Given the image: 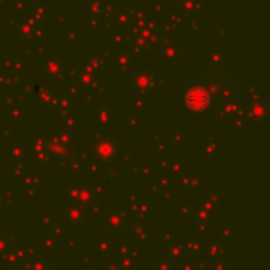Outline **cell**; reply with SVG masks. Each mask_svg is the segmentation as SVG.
<instances>
[{
    "label": "cell",
    "instance_id": "60d3db41",
    "mask_svg": "<svg viewBox=\"0 0 270 270\" xmlns=\"http://www.w3.org/2000/svg\"><path fill=\"white\" fill-rule=\"evenodd\" d=\"M66 163H68V168L72 169V171H74V172H79V171H82V169H84V166H82V160H81V158H74V156H72Z\"/></svg>",
    "mask_w": 270,
    "mask_h": 270
},
{
    "label": "cell",
    "instance_id": "4fadbf2b",
    "mask_svg": "<svg viewBox=\"0 0 270 270\" xmlns=\"http://www.w3.org/2000/svg\"><path fill=\"white\" fill-rule=\"evenodd\" d=\"M95 156H98L100 160H104V162H112L116 160V156L118 155V147L114 141L111 139H100V141L95 144Z\"/></svg>",
    "mask_w": 270,
    "mask_h": 270
},
{
    "label": "cell",
    "instance_id": "52a82bcc",
    "mask_svg": "<svg viewBox=\"0 0 270 270\" xmlns=\"http://www.w3.org/2000/svg\"><path fill=\"white\" fill-rule=\"evenodd\" d=\"M62 218H64L65 223H68L73 228L82 226L87 222V208H84L76 201H72L62 210Z\"/></svg>",
    "mask_w": 270,
    "mask_h": 270
},
{
    "label": "cell",
    "instance_id": "603a6c76",
    "mask_svg": "<svg viewBox=\"0 0 270 270\" xmlns=\"http://www.w3.org/2000/svg\"><path fill=\"white\" fill-rule=\"evenodd\" d=\"M0 259H2V262L5 266H14L18 262H22V246H18L16 245L14 248L10 250V252L5 256L0 258Z\"/></svg>",
    "mask_w": 270,
    "mask_h": 270
},
{
    "label": "cell",
    "instance_id": "ab89813d",
    "mask_svg": "<svg viewBox=\"0 0 270 270\" xmlns=\"http://www.w3.org/2000/svg\"><path fill=\"white\" fill-rule=\"evenodd\" d=\"M185 246V252H190V253H198L199 250H201V242H199L198 238H190L184 244Z\"/></svg>",
    "mask_w": 270,
    "mask_h": 270
},
{
    "label": "cell",
    "instance_id": "5b68a950",
    "mask_svg": "<svg viewBox=\"0 0 270 270\" xmlns=\"http://www.w3.org/2000/svg\"><path fill=\"white\" fill-rule=\"evenodd\" d=\"M270 114V103L267 100H256V102L248 103V106L245 108L244 116L253 124H264L267 122Z\"/></svg>",
    "mask_w": 270,
    "mask_h": 270
},
{
    "label": "cell",
    "instance_id": "ba28073f",
    "mask_svg": "<svg viewBox=\"0 0 270 270\" xmlns=\"http://www.w3.org/2000/svg\"><path fill=\"white\" fill-rule=\"evenodd\" d=\"M126 222H128V215L124 212V210H111L108 212L103 218V226L106 231L109 232H124L126 228Z\"/></svg>",
    "mask_w": 270,
    "mask_h": 270
},
{
    "label": "cell",
    "instance_id": "f35d334b",
    "mask_svg": "<svg viewBox=\"0 0 270 270\" xmlns=\"http://www.w3.org/2000/svg\"><path fill=\"white\" fill-rule=\"evenodd\" d=\"M134 214L138 218H144L150 214V204L148 202H142V201H139L134 207Z\"/></svg>",
    "mask_w": 270,
    "mask_h": 270
},
{
    "label": "cell",
    "instance_id": "be15d7a7",
    "mask_svg": "<svg viewBox=\"0 0 270 270\" xmlns=\"http://www.w3.org/2000/svg\"><path fill=\"white\" fill-rule=\"evenodd\" d=\"M26 270H34V268H26Z\"/></svg>",
    "mask_w": 270,
    "mask_h": 270
},
{
    "label": "cell",
    "instance_id": "ee69618b",
    "mask_svg": "<svg viewBox=\"0 0 270 270\" xmlns=\"http://www.w3.org/2000/svg\"><path fill=\"white\" fill-rule=\"evenodd\" d=\"M231 120H232V126L234 128H240V126H242V124L245 122V116L244 114H237V116L231 117Z\"/></svg>",
    "mask_w": 270,
    "mask_h": 270
},
{
    "label": "cell",
    "instance_id": "f5cc1de1",
    "mask_svg": "<svg viewBox=\"0 0 270 270\" xmlns=\"http://www.w3.org/2000/svg\"><path fill=\"white\" fill-rule=\"evenodd\" d=\"M128 201H130V204H132V207L134 208L136 207V204L139 202V199L134 196V194H130V198H128Z\"/></svg>",
    "mask_w": 270,
    "mask_h": 270
},
{
    "label": "cell",
    "instance_id": "ffe728a7",
    "mask_svg": "<svg viewBox=\"0 0 270 270\" xmlns=\"http://www.w3.org/2000/svg\"><path fill=\"white\" fill-rule=\"evenodd\" d=\"M114 24L118 28H130L133 27V10H122L114 14Z\"/></svg>",
    "mask_w": 270,
    "mask_h": 270
},
{
    "label": "cell",
    "instance_id": "7402d4cb",
    "mask_svg": "<svg viewBox=\"0 0 270 270\" xmlns=\"http://www.w3.org/2000/svg\"><path fill=\"white\" fill-rule=\"evenodd\" d=\"M185 246L184 244H176V242H171L168 246H166V259L169 262H174V261H178L180 258L185 256Z\"/></svg>",
    "mask_w": 270,
    "mask_h": 270
},
{
    "label": "cell",
    "instance_id": "11a10c76",
    "mask_svg": "<svg viewBox=\"0 0 270 270\" xmlns=\"http://www.w3.org/2000/svg\"><path fill=\"white\" fill-rule=\"evenodd\" d=\"M102 171V168H100L98 164H90L88 166V172H100Z\"/></svg>",
    "mask_w": 270,
    "mask_h": 270
},
{
    "label": "cell",
    "instance_id": "681fc988",
    "mask_svg": "<svg viewBox=\"0 0 270 270\" xmlns=\"http://www.w3.org/2000/svg\"><path fill=\"white\" fill-rule=\"evenodd\" d=\"M22 172H24V168L21 166V163H18L16 168H14V171H13V177H14V178H16V177H21Z\"/></svg>",
    "mask_w": 270,
    "mask_h": 270
},
{
    "label": "cell",
    "instance_id": "9a60e30c",
    "mask_svg": "<svg viewBox=\"0 0 270 270\" xmlns=\"http://www.w3.org/2000/svg\"><path fill=\"white\" fill-rule=\"evenodd\" d=\"M114 65L120 73H130L134 66V57L132 51H118L114 54Z\"/></svg>",
    "mask_w": 270,
    "mask_h": 270
},
{
    "label": "cell",
    "instance_id": "2e32d148",
    "mask_svg": "<svg viewBox=\"0 0 270 270\" xmlns=\"http://www.w3.org/2000/svg\"><path fill=\"white\" fill-rule=\"evenodd\" d=\"M201 10H202L201 0H178L177 2V12L180 16L192 18L199 14Z\"/></svg>",
    "mask_w": 270,
    "mask_h": 270
},
{
    "label": "cell",
    "instance_id": "836d02e7",
    "mask_svg": "<svg viewBox=\"0 0 270 270\" xmlns=\"http://www.w3.org/2000/svg\"><path fill=\"white\" fill-rule=\"evenodd\" d=\"M207 58H208V66H218L222 64H226V58L220 49H215V51L210 52Z\"/></svg>",
    "mask_w": 270,
    "mask_h": 270
},
{
    "label": "cell",
    "instance_id": "91938a15",
    "mask_svg": "<svg viewBox=\"0 0 270 270\" xmlns=\"http://www.w3.org/2000/svg\"><path fill=\"white\" fill-rule=\"evenodd\" d=\"M180 214L188 215V214H190V207H188V206H184V208H180Z\"/></svg>",
    "mask_w": 270,
    "mask_h": 270
},
{
    "label": "cell",
    "instance_id": "b9f144b4",
    "mask_svg": "<svg viewBox=\"0 0 270 270\" xmlns=\"http://www.w3.org/2000/svg\"><path fill=\"white\" fill-rule=\"evenodd\" d=\"M12 201V190H6V196L4 193H0V214L5 212Z\"/></svg>",
    "mask_w": 270,
    "mask_h": 270
},
{
    "label": "cell",
    "instance_id": "9c48e42d",
    "mask_svg": "<svg viewBox=\"0 0 270 270\" xmlns=\"http://www.w3.org/2000/svg\"><path fill=\"white\" fill-rule=\"evenodd\" d=\"M155 86H156V79L154 73L148 72V70H141V72H138L132 79V88L139 95L150 92Z\"/></svg>",
    "mask_w": 270,
    "mask_h": 270
},
{
    "label": "cell",
    "instance_id": "8fae6325",
    "mask_svg": "<svg viewBox=\"0 0 270 270\" xmlns=\"http://www.w3.org/2000/svg\"><path fill=\"white\" fill-rule=\"evenodd\" d=\"M46 147L49 152V158L58 160V162H68V160L73 156V148H70V147L64 146L62 142H58L54 136L46 139Z\"/></svg>",
    "mask_w": 270,
    "mask_h": 270
},
{
    "label": "cell",
    "instance_id": "277c9868",
    "mask_svg": "<svg viewBox=\"0 0 270 270\" xmlns=\"http://www.w3.org/2000/svg\"><path fill=\"white\" fill-rule=\"evenodd\" d=\"M215 215H216V207L212 202H208L207 199H202L193 212L196 228L199 229V231H206V229L208 228V224L214 222Z\"/></svg>",
    "mask_w": 270,
    "mask_h": 270
},
{
    "label": "cell",
    "instance_id": "44dd1931",
    "mask_svg": "<svg viewBox=\"0 0 270 270\" xmlns=\"http://www.w3.org/2000/svg\"><path fill=\"white\" fill-rule=\"evenodd\" d=\"M156 34V26L155 22H146L142 27L136 28V36L139 42H152Z\"/></svg>",
    "mask_w": 270,
    "mask_h": 270
},
{
    "label": "cell",
    "instance_id": "8992f818",
    "mask_svg": "<svg viewBox=\"0 0 270 270\" xmlns=\"http://www.w3.org/2000/svg\"><path fill=\"white\" fill-rule=\"evenodd\" d=\"M16 35L19 38H43L44 36V28L34 18H22L16 26Z\"/></svg>",
    "mask_w": 270,
    "mask_h": 270
},
{
    "label": "cell",
    "instance_id": "9f6ffc18",
    "mask_svg": "<svg viewBox=\"0 0 270 270\" xmlns=\"http://www.w3.org/2000/svg\"><path fill=\"white\" fill-rule=\"evenodd\" d=\"M42 222H43L44 224H52V218H51V215H44V216L42 218Z\"/></svg>",
    "mask_w": 270,
    "mask_h": 270
},
{
    "label": "cell",
    "instance_id": "7bdbcfd3",
    "mask_svg": "<svg viewBox=\"0 0 270 270\" xmlns=\"http://www.w3.org/2000/svg\"><path fill=\"white\" fill-rule=\"evenodd\" d=\"M79 184H73V185H70V186H66V190H65V193H66V198H70L72 201H76L78 199V194H79Z\"/></svg>",
    "mask_w": 270,
    "mask_h": 270
},
{
    "label": "cell",
    "instance_id": "74e56055",
    "mask_svg": "<svg viewBox=\"0 0 270 270\" xmlns=\"http://www.w3.org/2000/svg\"><path fill=\"white\" fill-rule=\"evenodd\" d=\"M168 168L171 169L172 174L180 176V174H182V171H184V163H182V160L172 158V160H169V162H168Z\"/></svg>",
    "mask_w": 270,
    "mask_h": 270
},
{
    "label": "cell",
    "instance_id": "bcb514c9",
    "mask_svg": "<svg viewBox=\"0 0 270 270\" xmlns=\"http://www.w3.org/2000/svg\"><path fill=\"white\" fill-rule=\"evenodd\" d=\"M52 236H56L57 238L58 237H62L64 236V228L60 226V224H52V231H51Z\"/></svg>",
    "mask_w": 270,
    "mask_h": 270
},
{
    "label": "cell",
    "instance_id": "f6af8a7d",
    "mask_svg": "<svg viewBox=\"0 0 270 270\" xmlns=\"http://www.w3.org/2000/svg\"><path fill=\"white\" fill-rule=\"evenodd\" d=\"M178 177H180V184L184 186H194L196 180L193 177H188V176H178Z\"/></svg>",
    "mask_w": 270,
    "mask_h": 270
},
{
    "label": "cell",
    "instance_id": "680465c9",
    "mask_svg": "<svg viewBox=\"0 0 270 270\" xmlns=\"http://www.w3.org/2000/svg\"><path fill=\"white\" fill-rule=\"evenodd\" d=\"M163 240H164V242L169 245V244H171L172 242V237H171V234H169V232H166L164 236H163Z\"/></svg>",
    "mask_w": 270,
    "mask_h": 270
},
{
    "label": "cell",
    "instance_id": "ac0fdd59",
    "mask_svg": "<svg viewBox=\"0 0 270 270\" xmlns=\"http://www.w3.org/2000/svg\"><path fill=\"white\" fill-rule=\"evenodd\" d=\"M52 136L57 139L58 142H62L64 146H66V147H70V148H73V146H74V139H76V134H74V130H73V128H66V126L58 128V130H56Z\"/></svg>",
    "mask_w": 270,
    "mask_h": 270
},
{
    "label": "cell",
    "instance_id": "c3c4849f",
    "mask_svg": "<svg viewBox=\"0 0 270 270\" xmlns=\"http://www.w3.org/2000/svg\"><path fill=\"white\" fill-rule=\"evenodd\" d=\"M214 268L215 270H226V262L223 261V259H216V261L214 262Z\"/></svg>",
    "mask_w": 270,
    "mask_h": 270
},
{
    "label": "cell",
    "instance_id": "f546056e",
    "mask_svg": "<svg viewBox=\"0 0 270 270\" xmlns=\"http://www.w3.org/2000/svg\"><path fill=\"white\" fill-rule=\"evenodd\" d=\"M40 182H42V178H40L38 176H35V174H27V176L24 177V188L27 190V193L34 194L35 190L40 186Z\"/></svg>",
    "mask_w": 270,
    "mask_h": 270
},
{
    "label": "cell",
    "instance_id": "8d00e7d4",
    "mask_svg": "<svg viewBox=\"0 0 270 270\" xmlns=\"http://www.w3.org/2000/svg\"><path fill=\"white\" fill-rule=\"evenodd\" d=\"M42 245H44L46 250H49V252H52V250H56L58 246V238L52 234H48L42 238Z\"/></svg>",
    "mask_w": 270,
    "mask_h": 270
},
{
    "label": "cell",
    "instance_id": "94428289",
    "mask_svg": "<svg viewBox=\"0 0 270 270\" xmlns=\"http://www.w3.org/2000/svg\"><path fill=\"white\" fill-rule=\"evenodd\" d=\"M109 268H111V270H122V268H120V266H118L117 262L111 264V266H109Z\"/></svg>",
    "mask_w": 270,
    "mask_h": 270
},
{
    "label": "cell",
    "instance_id": "7dc6e473",
    "mask_svg": "<svg viewBox=\"0 0 270 270\" xmlns=\"http://www.w3.org/2000/svg\"><path fill=\"white\" fill-rule=\"evenodd\" d=\"M156 270H171V262L168 261H160L158 264H156Z\"/></svg>",
    "mask_w": 270,
    "mask_h": 270
},
{
    "label": "cell",
    "instance_id": "d4e9b609",
    "mask_svg": "<svg viewBox=\"0 0 270 270\" xmlns=\"http://www.w3.org/2000/svg\"><path fill=\"white\" fill-rule=\"evenodd\" d=\"M8 155H10V158H12L16 164H18V163H22V162H24V158L27 156L26 146L12 144V146L8 147Z\"/></svg>",
    "mask_w": 270,
    "mask_h": 270
},
{
    "label": "cell",
    "instance_id": "d6986e66",
    "mask_svg": "<svg viewBox=\"0 0 270 270\" xmlns=\"http://www.w3.org/2000/svg\"><path fill=\"white\" fill-rule=\"evenodd\" d=\"M112 118H114L112 111L108 106H100V108L95 109V112H94V120L100 126L111 125L112 124Z\"/></svg>",
    "mask_w": 270,
    "mask_h": 270
},
{
    "label": "cell",
    "instance_id": "3957f363",
    "mask_svg": "<svg viewBox=\"0 0 270 270\" xmlns=\"http://www.w3.org/2000/svg\"><path fill=\"white\" fill-rule=\"evenodd\" d=\"M158 57L166 65H177L184 57V49L174 40H164L158 48Z\"/></svg>",
    "mask_w": 270,
    "mask_h": 270
},
{
    "label": "cell",
    "instance_id": "db71d44e",
    "mask_svg": "<svg viewBox=\"0 0 270 270\" xmlns=\"http://www.w3.org/2000/svg\"><path fill=\"white\" fill-rule=\"evenodd\" d=\"M206 199H207V201H208V202H212L214 206H216V201H218V196H216L215 193H212V194H210L208 198H206Z\"/></svg>",
    "mask_w": 270,
    "mask_h": 270
},
{
    "label": "cell",
    "instance_id": "6125c7cd",
    "mask_svg": "<svg viewBox=\"0 0 270 270\" xmlns=\"http://www.w3.org/2000/svg\"><path fill=\"white\" fill-rule=\"evenodd\" d=\"M86 270H98V268H95V267H88V268H86Z\"/></svg>",
    "mask_w": 270,
    "mask_h": 270
},
{
    "label": "cell",
    "instance_id": "6da1fadb",
    "mask_svg": "<svg viewBox=\"0 0 270 270\" xmlns=\"http://www.w3.org/2000/svg\"><path fill=\"white\" fill-rule=\"evenodd\" d=\"M201 87L210 98V109L215 112L216 109L232 100H242L245 84L236 72L229 70L226 64L218 66H207L204 72L194 74L188 81Z\"/></svg>",
    "mask_w": 270,
    "mask_h": 270
},
{
    "label": "cell",
    "instance_id": "e0dca14e",
    "mask_svg": "<svg viewBox=\"0 0 270 270\" xmlns=\"http://www.w3.org/2000/svg\"><path fill=\"white\" fill-rule=\"evenodd\" d=\"M76 202L81 204L84 208H90L92 206H95L96 204V194L92 190V186H86V185L79 186V194H78Z\"/></svg>",
    "mask_w": 270,
    "mask_h": 270
},
{
    "label": "cell",
    "instance_id": "7a4b0ae2",
    "mask_svg": "<svg viewBox=\"0 0 270 270\" xmlns=\"http://www.w3.org/2000/svg\"><path fill=\"white\" fill-rule=\"evenodd\" d=\"M184 102L188 111H192L194 114H201L207 109H210V98L204 92L201 87L188 84L185 86V92H184Z\"/></svg>",
    "mask_w": 270,
    "mask_h": 270
},
{
    "label": "cell",
    "instance_id": "f1b7e54d",
    "mask_svg": "<svg viewBox=\"0 0 270 270\" xmlns=\"http://www.w3.org/2000/svg\"><path fill=\"white\" fill-rule=\"evenodd\" d=\"M54 108L57 109L58 112H62L64 116L70 114V111H72V100H70L68 94L58 96V100H57V103H56Z\"/></svg>",
    "mask_w": 270,
    "mask_h": 270
},
{
    "label": "cell",
    "instance_id": "cb8c5ba5",
    "mask_svg": "<svg viewBox=\"0 0 270 270\" xmlns=\"http://www.w3.org/2000/svg\"><path fill=\"white\" fill-rule=\"evenodd\" d=\"M103 66H104V62H103L102 58H98L96 56H90V57L86 60V62H84L82 70H86V72H90V73L98 74V73L103 70Z\"/></svg>",
    "mask_w": 270,
    "mask_h": 270
},
{
    "label": "cell",
    "instance_id": "f907efd6",
    "mask_svg": "<svg viewBox=\"0 0 270 270\" xmlns=\"http://www.w3.org/2000/svg\"><path fill=\"white\" fill-rule=\"evenodd\" d=\"M6 270H26V266H24V262H18L14 266H8Z\"/></svg>",
    "mask_w": 270,
    "mask_h": 270
},
{
    "label": "cell",
    "instance_id": "7c38bea8",
    "mask_svg": "<svg viewBox=\"0 0 270 270\" xmlns=\"http://www.w3.org/2000/svg\"><path fill=\"white\" fill-rule=\"evenodd\" d=\"M26 152L32 155L36 163H46L49 160V152H48V147H46V138L38 136V138L32 139L30 144L26 146Z\"/></svg>",
    "mask_w": 270,
    "mask_h": 270
},
{
    "label": "cell",
    "instance_id": "816d5d0a",
    "mask_svg": "<svg viewBox=\"0 0 270 270\" xmlns=\"http://www.w3.org/2000/svg\"><path fill=\"white\" fill-rule=\"evenodd\" d=\"M182 270H194V264L188 261H182Z\"/></svg>",
    "mask_w": 270,
    "mask_h": 270
},
{
    "label": "cell",
    "instance_id": "d590c367",
    "mask_svg": "<svg viewBox=\"0 0 270 270\" xmlns=\"http://www.w3.org/2000/svg\"><path fill=\"white\" fill-rule=\"evenodd\" d=\"M133 234H134V237L139 240V242H146L147 237H148V229H147L146 224L138 223V224L133 226Z\"/></svg>",
    "mask_w": 270,
    "mask_h": 270
},
{
    "label": "cell",
    "instance_id": "30bf717a",
    "mask_svg": "<svg viewBox=\"0 0 270 270\" xmlns=\"http://www.w3.org/2000/svg\"><path fill=\"white\" fill-rule=\"evenodd\" d=\"M43 72H44V78L49 79V81H58L66 74V65L62 62V58L51 56L44 60L43 64Z\"/></svg>",
    "mask_w": 270,
    "mask_h": 270
},
{
    "label": "cell",
    "instance_id": "5bb4252c",
    "mask_svg": "<svg viewBox=\"0 0 270 270\" xmlns=\"http://www.w3.org/2000/svg\"><path fill=\"white\" fill-rule=\"evenodd\" d=\"M74 84L82 90H95L100 87V79H98V74L86 72V70L81 68L74 74Z\"/></svg>",
    "mask_w": 270,
    "mask_h": 270
},
{
    "label": "cell",
    "instance_id": "6f0895ef",
    "mask_svg": "<svg viewBox=\"0 0 270 270\" xmlns=\"http://www.w3.org/2000/svg\"><path fill=\"white\" fill-rule=\"evenodd\" d=\"M43 270H58V268H57L52 262H46L44 267H43Z\"/></svg>",
    "mask_w": 270,
    "mask_h": 270
},
{
    "label": "cell",
    "instance_id": "d6a6232c",
    "mask_svg": "<svg viewBox=\"0 0 270 270\" xmlns=\"http://www.w3.org/2000/svg\"><path fill=\"white\" fill-rule=\"evenodd\" d=\"M216 150H218V144H216V141H215V138H214V136H208V138L206 139L204 147H202V154H204L207 158H210V156H214V155L216 154Z\"/></svg>",
    "mask_w": 270,
    "mask_h": 270
},
{
    "label": "cell",
    "instance_id": "1f68e13d",
    "mask_svg": "<svg viewBox=\"0 0 270 270\" xmlns=\"http://www.w3.org/2000/svg\"><path fill=\"white\" fill-rule=\"evenodd\" d=\"M95 250H96V252L102 254V256H108L109 253H111V250H112L111 240H108L106 237L98 238L96 242H95Z\"/></svg>",
    "mask_w": 270,
    "mask_h": 270
},
{
    "label": "cell",
    "instance_id": "4dcf8cb0",
    "mask_svg": "<svg viewBox=\"0 0 270 270\" xmlns=\"http://www.w3.org/2000/svg\"><path fill=\"white\" fill-rule=\"evenodd\" d=\"M87 12L92 18H100L104 12V5H103V2H100V0H88Z\"/></svg>",
    "mask_w": 270,
    "mask_h": 270
},
{
    "label": "cell",
    "instance_id": "484cf974",
    "mask_svg": "<svg viewBox=\"0 0 270 270\" xmlns=\"http://www.w3.org/2000/svg\"><path fill=\"white\" fill-rule=\"evenodd\" d=\"M38 100H40V103H43L46 108H54L56 103H57V100H58V95H56L52 90L43 88V90H40Z\"/></svg>",
    "mask_w": 270,
    "mask_h": 270
},
{
    "label": "cell",
    "instance_id": "e575fe53",
    "mask_svg": "<svg viewBox=\"0 0 270 270\" xmlns=\"http://www.w3.org/2000/svg\"><path fill=\"white\" fill-rule=\"evenodd\" d=\"M136 259L132 256V254H125V256H120V259L117 261V264L120 266V268L122 270H133L136 267Z\"/></svg>",
    "mask_w": 270,
    "mask_h": 270
},
{
    "label": "cell",
    "instance_id": "83f0119b",
    "mask_svg": "<svg viewBox=\"0 0 270 270\" xmlns=\"http://www.w3.org/2000/svg\"><path fill=\"white\" fill-rule=\"evenodd\" d=\"M14 246H16V242H14L13 237H10L6 234L0 232V258L5 256L10 252V250L14 248Z\"/></svg>",
    "mask_w": 270,
    "mask_h": 270
},
{
    "label": "cell",
    "instance_id": "4316f807",
    "mask_svg": "<svg viewBox=\"0 0 270 270\" xmlns=\"http://www.w3.org/2000/svg\"><path fill=\"white\" fill-rule=\"evenodd\" d=\"M206 253H207V256H208L210 259H214V261H216V259H222V258L224 256L226 250H224V246H222L220 244L212 242V244H208V245H207Z\"/></svg>",
    "mask_w": 270,
    "mask_h": 270
}]
</instances>
